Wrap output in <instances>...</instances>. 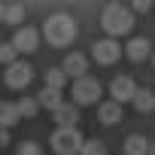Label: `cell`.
I'll list each match as a JSON object with an SVG mask.
<instances>
[{
    "label": "cell",
    "instance_id": "8",
    "mask_svg": "<svg viewBox=\"0 0 155 155\" xmlns=\"http://www.w3.org/2000/svg\"><path fill=\"white\" fill-rule=\"evenodd\" d=\"M134 94H137V82L131 79V76H116V79L110 82V101L128 104V101H134Z\"/></svg>",
    "mask_w": 155,
    "mask_h": 155
},
{
    "label": "cell",
    "instance_id": "27",
    "mask_svg": "<svg viewBox=\"0 0 155 155\" xmlns=\"http://www.w3.org/2000/svg\"><path fill=\"white\" fill-rule=\"evenodd\" d=\"M152 64H155V55H152Z\"/></svg>",
    "mask_w": 155,
    "mask_h": 155
},
{
    "label": "cell",
    "instance_id": "24",
    "mask_svg": "<svg viewBox=\"0 0 155 155\" xmlns=\"http://www.w3.org/2000/svg\"><path fill=\"white\" fill-rule=\"evenodd\" d=\"M6 143H9V131H6V128H0V149H3Z\"/></svg>",
    "mask_w": 155,
    "mask_h": 155
},
{
    "label": "cell",
    "instance_id": "3",
    "mask_svg": "<svg viewBox=\"0 0 155 155\" xmlns=\"http://www.w3.org/2000/svg\"><path fill=\"white\" fill-rule=\"evenodd\" d=\"M49 143H52V152L55 155H79L85 137L79 134V128H55Z\"/></svg>",
    "mask_w": 155,
    "mask_h": 155
},
{
    "label": "cell",
    "instance_id": "7",
    "mask_svg": "<svg viewBox=\"0 0 155 155\" xmlns=\"http://www.w3.org/2000/svg\"><path fill=\"white\" fill-rule=\"evenodd\" d=\"M91 55H94V61H97V64L110 67V64H116V61H119V55H122V46H119V40H110V37H104V40H97V43L91 46Z\"/></svg>",
    "mask_w": 155,
    "mask_h": 155
},
{
    "label": "cell",
    "instance_id": "22",
    "mask_svg": "<svg viewBox=\"0 0 155 155\" xmlns=\"http://www.w3.org/2000/svg\"><path fill=\"white\" fill-rule=\"evenodd\" d=\"M18 155H43V146L34 140H25V143H18Z\"/></svg>",
    "mask_w": 155,
    "mask_h": 155
},
{
    "label": "cell",
    "instance_id": "13",
    "mask_svg": "<svg viewBox=\"0 0 155 155\" xmlns=\"http://www.w3.org/2000/svg\"><path fill=\"white\" fill-rule=\"evenodd\" d=\"M37 101H40V107L49 110V113H55L61 104H67V101H64V91H55V88H46V85H43V91L37 94Z\"/></svg>",
    "mask_w": 155,
    "mask_h": 155
},
{
    "label": "cell",
    "instance_id": "12",
    "mask_svg": "<svg viewBox=\"0 0 155 155\" xmlns=\"http://www.w3.org/2000/svg\"><path fill=\"white\" fill-rule=\"evenodd\" d=\"M119 119H122V104H116V101L97 104V122L101 125H116Z\"/></svg>",
    "mask_w": 155,
    "mask_h": 155
},
{
    "label": "cell",
    "instance_id": "15",
    "mask_svg": "<svg viewBox=\"0 0 155 155\" xmlns=\"http://www.w3.org/2000/svg\"><path fill=\"white\" fill-rule=\"evenodd\" d=\"M122 149H125V155H149V140L143 134H128Z\"/></svg>",
    "mask_w": 155,
    "mask_h": 155
},
{
    "label": "cell",
    "instance_id": "5",
    "mask_svg": "<svg viewBox=\"0 0 155 155\" xmlns=\"http://www.w3.org/2000/svg\"><path fill=\"white\" fill-rule=\"evenodd\" d=\"M9 43L18 49V55H31V52L40 49V31L31 28V25H21V28H15V34H12Z\"/></svg>",
    "mask_w": 155,
    "mask_h": 155
},
{
    "label": "cell",
    "instance_id": "23",
    "mask_svg": "<svg viewBox=\"0 0 155 155\" xmlns=\"http://www.w3.org/2000/svg\"><path fill=\"white\" fill-rule=\"evenodd\" d=\"M131 9H137V12H149V9H152V3H149V0H137Z\"/></svg>",
    "mask_w": 155,
    "mask_h": 155
},
{
    "label": "cell",
    "instance_id": "16",
    "mask_svg": "<svg viewBox=\"0 0 155 155\" xmlns=\"http://www.w3.org/2000/svg\"><path fill=\"white\" fill-rule=\"evenodd\" d=\"M134 110L137 113H152L155 110V94L149 91V88H137V94H134Z\"/></svg>",
    "mask_w": 155,
    "mask_h": 155
},
{
    "label": "cell",
    "instance_id": "20",
    "mask_svg": "<svg viewBox=\"0 0 155 155\" xmlns=\"http://www.w3.org/2000/svg\"><path fill=\"white\" fill-rule=\"evenodd\" d=\"M21 18H25V6L21 3H6V25H18L21 28Z\"/></svg>",
    "mask_w": 155,
    "mask_h": 155
},
{
    "label": "cell",
    "instance_id": "6",
    "mask_svg": "<svg viewBox=\"0 0 155 155\" xmlns=\"http://www.w3.org/2000/svg\"><path fill=\"white\" fill-rule=\"evenodd\" d=\"M3 79H6V85H9V88H28V85H31V79H34V67H31L28 61H15L12 67H6Z\"/></svg>",
    "mask_w": 155,
    "mask_h": 155
},
{
    "label": "cell",
    "instance_id": "21",
    "mask_svg": "<svg viewBox=\"0 0 155 155\" xmlns=\"http://www.w3.org/2000/svg\"><path fill=\"white\" fill-rule=\"evenodd\" d=\"M79 155H107V146H104L101 140H85Z\"/></svg>",
    "mask_w": 155,
    "mask_h": 155
},
{
    "label": "cell",
    "instance_id": "9",
    "mask_svg": "<svg viewBox=\"0 0 155 155\" xmlns=\"http://www.w3.org/2000/svg\"><path fill=\"white\" fill-rule=\"evenodd\" d=\"M61 70L67 73V79L73 76V82H76V79H82V76H85V70H88V58H85L82 52H67L64 61H61Z\"/></svg>",
    "mask_w": 155,
    "mask_h": 155
},
{
    "label": "cell",
    "instance_id": "17",
    "mask_svg": "<svg viewBox=\"0 0 155 155\" xmlns=\"http://www.w3.org/2000/svg\"><path fill=\"white\" fill-rule=\"evenodd\" d=\"M46 88H55V91H64V85H67V73L61 70V67H52V70H46Z\"/></svg>",
    "mask_w": 155,
    "mask_h": 155
},
{
    "label": "cell",
    "instance_id": "18",
    "mask_svg": "<svg viewBox=\"0 0 155 155\" xmlns=\"http://www.w3.org/2000/svg\"><path fill=\"white\" fill-rule=\"evenodd\" d=\"M15 104H18V116H21V119H34V116L40 113V101H37V97H28V94H25V97L15 101Z\"/></svg>",
    "mask_w": 155,
    "mask_h": 155
},
{
    "label": "cell",
    "instance_id": "1",
    "mask_svg": "<svg viewBox=\"0 0 155 155\" xmlns=\"http://www.w3.org/2000/svg\"><path fill=\"white\" fill-rule=\"evenodd\" d=\"M43 34H46L49 46H55V49H64V46H70V43L76 40L79 28H76V21H73L67 12H55V15H49V18H46V25H43Z\"/></svg>",
    "mask_w": 155,
    "mask_h": 155
},
{
    "label": "cell",
    "instance_id": "10",
    "mask_svg": "<svg viewBox=\"0 0 155 155\" xmlns=\"http://www.w3.org/2000/svg\"><path fill=\"white\" fill-rule=\"evenodd\" d=\"M125 55L131 58V61H146L149 55H152V43L146 40V37H134V40H128V46H125Z\"/></svg>",
    "mask_w": 155,
    "mask_h": 155
},
{
    "label": "cell",
    "instance_id": "14",
    "mask_svg": "<svg viewBox=\"0 0 155 155\" xmlns=\"http://www.w3.org/2000/svg\"><path fill=\"white\" fill-rule=\"evenodd\" d=\"M21 122V116H18V104H12V101H0V128H12V125H18Z\"/></svg>",
    "mask_w": 155,
    "mask_h": 155
},
{
    "label": "cell",
    "instance_id": "26",
    "mask_svg": "<svg viewBox=\"0 0 155 155\" xmlns=\"http://www.w3.org/2000/svg\"><path fill=\"white\" fill-rule=\"evenodd\" d=\"M149 155H155V140H152V143H149Z\"/></svg>",
    "mask_w": 155,
    "mask_h": 155
},
{
    "label": "cell",
    "instance_id": "2",
    "mask_svg": "<svg viewBox=\"0 0 155 155\" xmlns=\"http://www.w3.org/2000/svg\"><path fill=\"white\" fill-rule=\"evenodd\" d=\"M101 28L107 31V37H110V40L131 34V28H134V12H131V6L110 3V6L104 9V15H101Z\"/></svg>",
    "mask_w": 155,
    "mask_h": 155
},
{
    "label": "cell",
    "instance_id": "25",
    "mask_svg": "<svg viewBox=\"0 0 155 155\" xmlns=\"http://www.w3.org/2000/svg\"><path fill=\"white\" fill-rule=\"evenodd\" d=\"M0 21H6V3H0Z\"/></svg>",
    "mask_w": 155,
    "mask_h": 155
},
{
    "label": "cell",
    "instance_id": "4",
    "mask_svg": "<svg viewBox=\"0 0 155 155\" xmlns=\"http://www.w3.org/2000/svg\"><path fill=\"white\" fill-rule=\"evenodd\" d=\"M101 82L97 79H91V76H82V79H76L73 82V104L76 107H88V104H97L101 101Z\"/></svg>",
    "mask_w": 155,
    "mask_h": 155
},
{
    "label": "cell",
    "instance_id": "19",
    "mask_svg": "<svg viewBox=\"0 0 155 155\" xmlns=\"http://www.w3.org/2000/svg\"><path fill=\"white\" fill-rule=\"evenodd\" d=\"M18 61V49L12 46V43H0V64L3 67H12Z\"/></svg>",
    "mask_w": 155,
    "mask_h": 155
},
{
    "label": "cell",
    "instance_id": "11",
    "mask_svg": "<svg viewBox=\"0 0 155 155\" xmlns=\"http://www.w3.org/2000/svg\"><path fill=\"white\" fill-rule=\"evenodd\" d=\"M52 119L58 122V128H76V122H79V107L76 104H61L52 113Z\"/></svg>",
    "mask_w": 155,
    "mask_h": 155
}]
</instances>
